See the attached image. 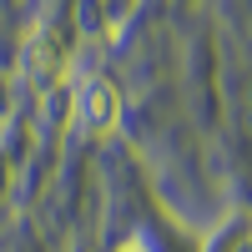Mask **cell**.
<instances>
[{
    "mask_svg": "<svg viewBox=\"0 0 252 252\" xmlns=\"http://www.w3.org/2000/svg\"><path fill=\"white\" fill-rule=\"evenodd\" d=\"M121 91H116V81L106 76H91L86 86L76 91V121H81V131H91V136H111L116 126H121Z\"/></svg>",
    "mask_w": 252,
    "mask_h": 252,
    "instance_id": "cell-1",
    "label": "cell"
}]
</instances>
